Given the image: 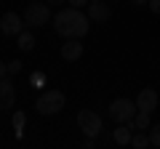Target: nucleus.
Listing matches in <instances>:
<instances>
[{
    "instance_id": "2eb2a0df",
    "label": "nucleus",
    "mask_w": 160,
    "mask_h": 149,
    "mask_svg": "<svg viewBox=\"0 0 160 149\" xmlns=\"http://www.w3.org/2000/svg\"><path fill=\"white\" fill-rule=\"evenodd\" d=\"M11 123H13V131H16V136H22V133H24V123H27V115H24V112H13Z\"/></svg>"
},
{
    "instance_id": "f03ea898",
    "label": "nucleus",
    "mask_w": 160,
    "mask_h": 149,
    "mask_svg": "<svg viewBox=\"0 0 160 149\" xmlns=\"http://www.w3.org/2000/svg\"><path fill=\"white\" fill-rule=\"evenodd\" d=\"M64 104H67V96H64L62 91H46V93H40V96H38L35 109H38L40 115L51 117V115H59V112H62Z\"/></svg>"
},
{
    "instance_id": "7ed1b4c3",
    "label": "nucleus",
    "mask_w": 160,
    "mask_h": 149,
    "mask_svg": "<svg viewBox=\"0 0 160 149\" xmlns=\"http://www.w3.org/2000/svg\"><path fill=\"white\" fill-rule=\"evenodd\" d=\"M48 19H51V6H48V3L32 0L27 6V11H24V24H27V27H46Z\"/></svg>"
},
{
    "instance_id": "aec40b11",
    "label": "nucleus",
    "mask_w": 160,
    "mask_h": 149,
    "mask_svg": "<svg viewBox=\"0 0 160 149\" xmlns=\"http://www.w3.org/2000/svg\"><path fill=\"white\" fill-rule=\"evenodd\" d=\"M6 74H8V64H6V61H0V80H3Z\"/></svg>"
},
{
    "instance_id": "20e7f679",
    "label": "nucleus",
    "mask_w": 160,
    "mask_h": 149,
    "mask_svg": "<svg viewBox=\"0 0 160 149\" xmlns=\"http://www.w3.org/2000/svg\"><path fill=\"white\" fill-rule=\"evenodd\" d=\"M133 115H136V101H131V99H115L109 104V117H112V123H131Z\"/></svg>"
},
{
    "instance_id": "1a4fd4ad",
    "label": "nucleus",
    "mask_w": 160,
    "mask_h": 149,
    "mask_svg": "<svg viewBox=\"0 0 160 149\" xmlns=\"http://www.w3.org/2000/svg\"><path fill=\"white\" fill-rule=\"evenodd\" d=\"M158 101L160 96L155 93V88H142L136 96V109H144V112H155L158 109Z\"/></svg>"
},
{
    "instance_id": "4be33fe9",
    "label": "nucleus",
    "mask_w": 160,
    "mask_h": 149,
    "mask_svg": "<svg viewBox=\"0 0 160 149\" xmlns=\"http://www.w3.org/2000/svg\"><path fill=\"white\" fill-rule=\"evenodd\" d=\"M128 3H131V6H147L149 0H128Z\"/></svg>"
},
{
    "instance_id": "393cba45",
    "label": "nucleus",
    "mask_w": 160,
    "mask_h": 149,
    "mask_svg": "<svg viewBox=\"0 0 160 149\" xmlns=\"http://www.w3.org/2000/svg\"><path fill=\"white\" fill-rule=\"evenodd\" d=\"M107 3H115V0H107Z\"/></svg>"
},
{
    "instance_id": "f8f14e48",
    "label": "nucleus",
    "mask_w": 160,
    "mask_h": 149,
    "mask_svg": "<svg viewBox=\"0 0 160 149\" xmlns=\"http://www.w3.org/2000/svg\"><path fill=\"white\" fill-rule=\"evenodd\" d=\"M152 112H144V109H136V115H133V120L128 123V125L133 128V131H149V125H152Z\"/></svg>"
},
{
    "instance_id": "5701e85b",
    "label": "nucleus",
    "mask_w": 160,
    "mask_h": 149,
    "mask_svg": "<svg viewBox=\"0 0 160 149\" xmlns=\"http://www.w3.org/2000/svg\"><path fill=\"white\" fill-rule=\"evenodd\" d=\"M48 6H62V3H67V0H46Z\"/></svg>"
},
{
    "instance_id": "a211bd4d",
    "label": "nucleus",
    "mask_w": 160,
    "mask_h": 149,
    "mask_svg": "<svg viewBox=\"0 0 160 149\" xmlns=\"http://www.w3.org/2000/svg\"><path fill=\"white\" fill-rule=\"evenodd\" d=\"M147 6H149V11H152L155 16H160V0H149Z\"/></svg>"
},
{
    "instance_id": "39448f33",
    "label": "nucleus",
    "mask_w": 160,
    "mask_h": 149,
    "mask_svg": "<svg viewBox=\"0 0 160 149\" xmlns=\"http://www.w3.org/2000/svg\"><path fill=\"white\" fill-rule=\"evenodd\" d=\"M78 128L86 133V136L96 138L99 133H102V117H99L93 109H80L78 112Z\"/></svg>"
},
{
    "instance_id": "6ab92c4d",
    "label": "nucleus",
    "mask_w": 160,
    "mask_h": 149,
    "mask_svg": "<svg viewBox=\"0 0 160 149\" xmlns=\"http://www.w3.org/2000/svg\"><path fill=\"white\" fill-rule=\"evenodd\" d=\"M72 8H83V6H88V0H67Z\"/></svg>"
},
{
    "instance_id": "b1692460",
    "label": "nucleus",
    "mask_w": 160,
    "mask_h": 149,
    "mask_svg": "<svg viewBox=\"0 0 160 149\" xmlns=\"http://www.w3.org/2000/svg\"><path fill=\"white\" fill-rule=\"evenodd\" d=\"M88 3H99V0H88Z\"/></svg>"
},
{
    "instance_id": "f257e3e1",
    "label": "nucleus",
    "mask_w": 160,
    "mask_h": 149,
    "mask_svg": "<svg viewBox=\"0 0 160 149\" xmlns=\"http://www.w3.org/2000/svg\"><path fill=\"white\" fill-rule=\"evenodd\" d=\"M53 29L56 35H62L64 40L67 37H86L88 29H91V19L88 13H83L80 8H62V11L53 16Z\"/></svg>"
},
{
    "instance_id": "dca6fc26",
    "label": "nucleus",
    "mask_w": 160,
    "mask_h": 149,
    "mask_svg": "<svg viewBox=\"0 0 160 149\" xmlns=\"http://www.w3.org/2000/svg\"><path fill=\"white\" fill-rule=\"evenodd\" d=\"M149 144H152V147H160V123L158 125H149Z\"/></svg>"
},
{
    "instance_id": "412c9836",
    "label": "nucleus",
    "mask_w": 160,
    "mask_h": 149,
    "mask_svg": "<svg viewBox=\"0 0 160 149\" xmlns=\"http://www.w3.org/2000/svg\"><path fill=\"white\" fill-rule=\"evenodd\" d=\"M83 147H86V149H93V138H91V136H88V138H86V141H83Z\"/></svg>"
},
{
    "instance_id": "9d476101",
    "label": "nucleus",
    "mask_w": 160,
    "mask_h": 149,
    "mask_svg": "<svg viewBox=\"0 0 160 149\" xmlns=\"http://www.w3.org/2000/svg\"><path fill=\"white\" fill-rule=\"evenodd\" d=\"M109 16H112V8L107 6V3H88V19L91 22H96V24H104V22H109Z\"/></svg>"
},
{
    "instance_id": "ddd939ff",
    "label": "nucleus",
    "mask_w": 160,
    "mask_h": 149,
    "mask_svg": "<svg viewBox=\"0 0 160 149\" xmlns=\"http://www.w3.org/2000/svg\"><path fill=\"white\" fill-rule=\"evenodd\" d=\"M16 40H19V48H22V51H27V53L35 48V35L27 32V29H22V32L16 35Z\"/></svg>"
},
{
    "instance_id": "0eeeda50",
    "label": "nucleus",
    "mask_w": 160,
    "mask_h": 149,
    "mask_svg": "<svg viewBox=\"0 0 160 149\" xmlns=\"http://www.w3.org/2000/svg\"><path fill=\"white\" fill-rule=\"evenodd\" d=\"M13 104H16V85H13V80L3 77L0 80V109L8 112V109H13Z\"/></svg>"
},
{
    "instance_id": "6e6552de",
    "label": "nucleus",
    "mask_w": 160,
    "mask_h": 149,
    "mask_svg": "<svg viewBox=\"0 0 160 149\" xmlns=\"http://www.w3.org/2000/svg\"><path fill=\"white\" fill-rule=\"evenodd\" d=\"M59 53H62L64 61H78L83 56V43H80V37H67L64 46L59 48Z\"/></svg>"
},
{
    "instance_id": "423d86ee",
    "label": "nucleus",
    "mask_w": 160,
    "mask_h": 149,
    "mask_svg": "<svg viewBox=\"0 0 160 149\" xmlns=\"http://www.w3.org/2000/svg\"><path fill=\"white\" fill-rule=\"evenodd\" d=\"M22 29H24V16H19L16 11H8L0 16V32L6 37H16Z\"/></svg>"
},
{
    "instance_id": "4468645a",
    "label": "nucleus",
    "mask_w": 160,
    "mask_h": 149,
    "mask_svg": "<svg viewBox=\"0 0 160 149\" xmlns=\"http://www.w3.org/2000/svg\"><path fill=\"white\" fill-rule=\"evenodd\" d=\"M131 144H133L136 149H147V147H152V144H149V133H144V131H133Z\"/></svg>"
},
{
    "instance_id": "9b49d317",
    "label": "nucleus",
    "mask_w": 160,
    "mask_h": 149,
    "mask_svg": "<svg viewBox=\"0 0 160 149\" xmlns=\"http://www.w3.org/2000/svg\"><path fill=\"white\" fill-rule=\"evenodd\" d=\"M133 128L128 125V123H118V128L112 131V141L118 144V147H128L131 144V138H133Z\"/></svg>"
},
{
    "instance_id": "f3484780",
    "label": "nucleus",
    "mask_w": 160,
    "mask_h": 149,
    "mask_svg": "<svg viewBox=\"0 0 160 149\" xmlns=\"http://www.w3.org/2000/svg\"><path fill=\"white\" fill-rule=\"evenodd\" d=\"M22 67H24V64L19 61V59H13V61H8V74H19V72H22Z\"/></svg>"
}]
</instances>
